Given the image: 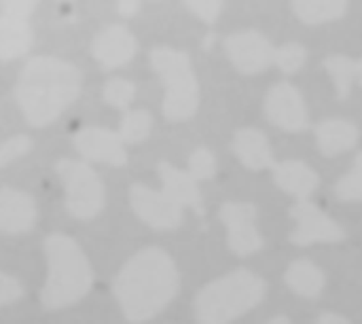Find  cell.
Here are the masks:
<instances>
[{"label": "cell", "instance_id": "obj_10", "mask_svg": "<svg viewBox=\"0 0 362 324\" xmlns=\"http://www.w3.org/2000/svg\"><path fill=\"white\" fill-rule=\"evenodd\" d=\"M225 51L231 59V64L242 74H257L267 70L274 64V45L267 36L255 30L235 32L225 38Z\"/></svg>", "mask_w": 362, "mask_h": 324}, {"label": "cell", "instance_id": "obj_13", "mask_svg": "<svg viewBox=\"0 0 362 324\" xmlns=\"http://www.w3.org/2000/svg\"><path fill=\"white\" fill-rule=\"evenodd\" d=\"M136 53V38L123 25H108L93 40V55L104 70L127 64Z\"/></svg>", "mask_w": 362, "mask_h": 324}, {"label": "cell", "instance_id": "obj_31", "mask_svg": "<svg viewBox=\"0 0 362 324\" xmlns=\"http://www.w3.org/2000/svg\"><path fill=\"white\" fill-rule=\"evenodd\" d=\"M36 4H38V0H0L4 15H13L19 19H25L28 15H32Z\"/></svg>", "mask_w": 362, "mask_h": 324}, {"label": "cell", "instance_id": "obj_20", "mask_svg": "<svg viewBox=\"0 0 362 324\" xmlns=\"http://www.w3.org/2000/svg\"><path fill=\"white\" fill-rule=\"evenodd\" d=\"M286 284L291 287L293 293L305 297V299H316L325 291V274L310 261H295L284 274Z\"/></svg>", "mask_w": 362, "mask_h": 324}, {"label": "cell", "instance_id": "obj_9", "mask_svg": "<svg viewBox=\"0 0 362 324\" xmlns=\"http://www.w3.org/2000/svg\"><path fill=\"white\" fill-rule=\"evenodd\" d=\"M221 221L227 227V244L235 255L248 257L265 246L257 229V208L252 204H225Z\"/></svg>", "mask_w": 362, "mask_h": 324}, {"label": "cell", "instance_id": "obj_1", "mask_svg": "<svg viewBox=\"0 0 362 324\" xmlns=\"http://www.w3.org/2000/svg\"><path fill=\"white\" fill-rule=\"evenodd\" d=\"M180 289V274L168 253L144 248L112 282V295L129 323H146L168 308Z\"/></svg>", "mask_w": 362, "mask_h": 324}, {"label": "cell", "instance_id": "obj_12", "mask_svg": "<svg viewBox=\"0 0 362 324\" xmlns=\"http://www.w3.org/2000/svg\"><path fill=\"white\" fill-rule=\"evenodd\" d=\"M72 142L76 151L89 161H100L110 166L127 163V153L119 132L104 129V127H83L72 136Z\"/></svg>", "mask_w": 362, "mask_h": 324}, {"label": "cell", "instance_id": "obj_34", "mask_svg": "<svg viewBox=\"0 0 362 324\" xmlns=\"http://www.w3.org/2000/svg\"><path fill=\"white\" fill-rule=\"evenodd\" d=\"M267 324H293V323H291V320H288L286 316H276L274 320H269Z\"/></svg>", "mask_w": 362, "mask_h": 324}, {"label": "cell", "instance_id": "obj_35", "mask_svg": "<svg viewBox=\"0 0 362 324\" xmlns=\"http://www.w3.org/2000/svg\"><path fill=\"white\" fill-rule=\"evenodd\" d=\"M356 79H358V83H361L362 87V57L356 62Z\"/></svg>", "mask_w": 362, "mask_h": 324}, {"label": "cell", "instance_id": "obj_15", "mask_svg": "<svg viewBox=\"0 0 362 324\" xmlns=\"http://www.w3.org/2000/svg\"><path fill=\"white\" fill-rule=\"evenodd\" d=\"M157 172H159V178L163 183V193L176 202L178 206H187V208H193L197 214H204V202H202V193H199V187H197V180L189 174V172H182V170H176L174 166L161 161L157 166Z\"/></svg>", "mask_w": 362, "mask_h": 324}, {"label": "cell", "instance_id": "obj_2", "mask_svg": "<svg viewBox=\"0 0 362 324\" xmlns=\"http://www.w3.org/2000/svg\"><path fill=\"white\" fill-rule=\"evenodd\" d=\"M81 72L57 57L30 59L15 85V98L34 127H42L57 119L78 96Z\"/></svg>", "mask_w": 362, "mask_h": 324}, {"label": "cell", "instance_id": "obj_8", "mask_svg": "<svg viewBox=\"0 0 362 324\" xmlns=\"http://www.w3.org/2000/svg\"><path fill=\"white\" fill-rule=\"evenodd\" d=\"M129 202L136 216L157 231H172L182 223V206L172 202L163 191L134 185L129 189Z\"/></svg>", "mask_w": 362, "mask_h": 324}, {"label": "cell", "instance_id": "obj_27", "mask_svg": "<svg viewBox=\"0 0 362 324\" xmlns=\"http://www.w3.org/2000/svg\"><path fill=\"white\" fill-rule=\"evenodd\" d=\"M189 174L195 180H208L216 174V159L208 149H197L189 159Z\"/></svg>", "mask_w": 362, "mask_h": 324}, {"label": "cell", "instance_id": "obj_33", "mask_svg": "<svg viewBox=\"0 0 362 324\" xmlns=\"http://www.w3.org/2000/svg\"><path fill=\"white\" fill-rule=\"evenodd\" d=\"M316 324H352V323H348L344 316H337V314H322Z\"/></svg>", "mask_w": 362, "mask_h": 324}, {"label": "cell", "instance_id": "obj_11", "mask_svg": "<svg viewBox=\"0 0 362 324\" xmlns=\"http://www.w3.org/2000/svg\"><path fill=\"white\" fill-rule=\"evenodd\" d=\"M267 119L284 132H303L310 125V115L301 91L291 83H278L265 98Z\"/></svg>", "mask_w": 362, "mask_h": 324}, {"label": "cell", "instance_id": "obj_3", "mask_svg": "<svg viewBox=\"0 0 362 324\" xmlns=\"http://www.w3.org/2000/svg\"><path fill=\"white\" fill-rule=\"evenodd\" d=\"M47 280L40 291L45 310H62L81 301L91 284L93 272L81 246L68 236H49L45 240Z\"/></svg>", "mask_w": 362, "mask_h": 324}, {"label": "cell", "instance_id": "obj_22", "mask_svg": "<svg viewBox=\"0 0 362 324\" xmlns=\"http://www.w3.org/2000/svg\"><path fill=\"white\" fill-rule=\"evenodd\" d=\"M325 68L327 72L331 74L333 83H335V89H337V96L341 100H346L352 91V83L356 79V62L350 59L348 55H329L325 59Z\"/></svg>", "mask_w": 362, "mask_h": 324}, {"label": "cell", "instance_id": "obj_19", "mask_svg": "<svg viewBox=\"0 0 362 324\" xmlns=\"http://www.w3.org/2000/svg\"><path fill=\"white\" fill-rule=\"evenodd\" d=\"M32 30L25 19L13 15H0V59H13L32 47Z\"/></svg>", "mask_w": 362, "mask_h": 324}, {"label": "cell", "instance_id": "obj_28", "mask_svg": "<svg viewBox=\"0 0 362 324\" xmlns=\"http://www.w3.org/2000/svg\"><path fill=\"white\" fill-rule=\"evenodd\" d=\"M32 149V142L28 136H13L0 144V166H8L17 157L25 155Z\"/></svg>", "mask_w": 362, "mask_h": 324}, {"label": "cell", "instance_id": "obj_30", "mask_svg": "<svg viewBox=\"0 0 362 324\" xmlns=\"http://www.w3.org/2000/svg\"><path fill=\"white\" fill-rule=\"evenodd\" d=\"M21 297H23V287L15 278L0 272V308L8 306V303H15Z\"/></svg>", "mask_w": 362, "mask_h": 324}, {"label": "cell", "instance_id": "obj_25", "mask_svg": "<svg viewBox=\"0 0 362 324\" xmlns=\"http://www.w3.org/2000/svg\"><path fill=\"white\" fill-rule=\"evenodd\" d=\"M305 62H308V51L299 42H286V45L278 47L274 53V64H278V68L284 74H293V72L301 70Z\"/></svg>", "mask_w": 362, "mask_h": 324}, {"label": "cell", "instance_id": "obj_21", "mask_svg": "<svg viewBox=\"0 0 362 324\" xmlns=\"http://www.w3.org/2000/svg\"><path fill=\"white\" fill-rule=\"evenodd\" d=\"M295 15L308 25H320L346 15L350 0H291Z\"/></svg>", "mask_w": 362, "mask_h": 324}, {"label": "cell", "instance_id": "obj_14", "mask_svg": "<svg viewBox=\"0 0 362 324\" xmlns=\"http://www.w3.org/2000/svg\"><path fill=\"white\" fill-rule=\"evenodd\" d=\"M36 223L34 199L17 189H0V231L25 233Z\"/></svg>", "mask_w": 362, "mask_h": 324}, {"label": "cell", "instance_id": "obj_24", "mask_svg": "<svg viewBox=\"0 0 362 324\" xmlns=\"http://www.w3.org/2000/svg\"><path fill=\"white\" fill-rule=\"evenodd\" d=\"M335 193L341 202H362V153L354 159L352 170L339 178L335 185Z\"/></svg>", "mask_w": 362, "mask_h": 324}, {"label": "cell", "instance_id": "obj_23", "mask_svg": "<svg viewBox=\"0 0 362 324\" xmlns=\"http://www.w3.org/2000/svg\"><path fill=\"white\" fill-rule=\"evenodd\" d=\"M151 123H153V119H151V115L146 110H132V112H127L123 117L119 134H121L123 142H134L136 144V142H142L148 136Z\"/></svg>", "mask_w": 362, "mask_h": 324}, {"label": "cell", "instance_id": "obj_6", "mask_svg": "<svg viewBox=\"0 0 362 324\" xmlns=\"http://www.w3.org/2000/svg\"><path fill=\"white\" fill-rule=\"evenodd\" d=\"M66 189V210L76 219H93L104 208V187L98 174L83 161L62 159L55 166Z\"/></svg>", "mask_w": 362, "mask_h": 324}, {"label": "cell", "instance_id": "obj_7", "mask_svg": "<svg viewBox=\"0 0 362 324\" xmlns=\"http://www.w3.org/2000/svg\"><path fill=\"white\" fill-rule=\"evenodd\" d=\"M291 214L297 221V227L291 233V242L295 246L335 244L346 238V231L308 199H297V204L291 208Z\"/></svg>", "mask_w": 362, "mask_h": 324}, {"label": "cell", "instance_id": "obj_29", "mask_svg": "<svg viewBox=\"0 0 362 324\" xmlns=\"http://www.w3.org/2000/svg\"><path fill=\"white\" fill-rule=\"evenodd\" d=\"M185 4H187L197 17H202L204 21L214 23L216 17H218L221 11H223L225 0H185Z\"/></svg>", "mask_w": 362, "mask_h": 324}, {"label": "cell", "instance_id": "obj_4", "mask_svg": "<svg viewBox=\"0 0 362 324\" xmlns=\"http://www.w3.org/2000/svg\"><path fill=\"white\" fill-rule=\"evenodd\" d=\"M265 295L267 284L263 278L248 270H238L199 291L195 316L199 324H229L263 303Z\"/></svg>", "mask_w": 362, "mask_h": 324}, {"label": "cell", "instance_id": "obj_18", "mask_svg": "<svg viewBox=\"0 0 362 324\" xmlns=\"http://www.w3.org/2000/svg\"><path fill=\"white\" fill-rule=\"evenodd\" d=\"M358 127L346 119H327L316 125V140L325 155H341L356 146L358 142Z\"/></svg>", "mask_w": 362, "mask_h": 324}, {"label": "cell", "instance_id": "obj_26", "mask_svg": "<svg viewBox=\"0 0 362 324\" xmlns=\"http://www.w3.org/2000/svg\"><path fill=\"white\" fill-rule=\"evenodd\" d=\"M136 96V87L127 79H112L104 87V100L115 108H127Z\"/></svg>", "mask_w": 362, "mask_h": 324}, {"label": "cell", "instance_id": "obj_5", "mask_svg": "<svg viewBox=\"0 0 362 324\" xmlns=\"http://www.w3.org/2000/svg\"><path fill=\"white\" fill-rule=\"evenodd\" d=\"M148 59L165 85L163 115L170 121L191 119L199 108V83L189 55L170 47H157Z\"/></svg>", "mask_w": 362, "mask_h": 324}, {"label": "cell", "instance_id": "obj_32", "mask_svg": "<svg viewBox=\"0 0 362 324\" xmlns=\"http://www.w3.org/2000/svg\"><path fill=\"white\" fill-rule=\"evenodd\" d=\"M138 6H140V0H119L117 2V11L125 17L134 15L138 11Z\"/></svg>", "mask_w": 362, "mask_h": 324}, {"label": "cell", "instance_id": "obj_17", "mask_svg": "<svg viewBox=\"0 0 362 324\" xmlns=\"http://www.w3.org/2000/svg\"><path fill=\"white\" fill-rule=\"evenodd\" d=\"M233 151L248 170H265V168H274L276 163L267 136L255 127H244L235 134Z\"/></svg>", "mask_w": 362, "mask_h": 324}, {"label": "cell", "instance_id": "obj_16", "mask_svg": "<svg viewBox=\"0 0 362 324\" xmlns=\"http://www.w3.org/2000/svg\"><path fill=\"white\" fill-rule=\"evenodd\" d=\"M276 185L297 199H308L320 185V176L303 161H282L274 163Z\"/></svg>", "mask_w": 362, "mask_h": 324}]
</instances>
